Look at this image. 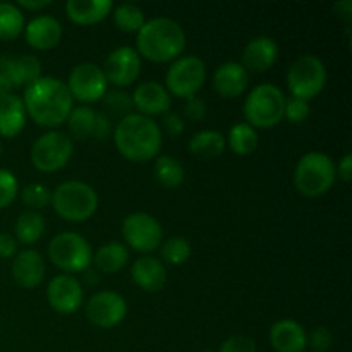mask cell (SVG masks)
I'll return each mask as SVG.
<instances>
[{
    "label": "cell",
    "mask_w": 352,
    "mask_h": 352,
    "mask_svg": "<svg viewBox=\"0 0 352 352\" xmlns=\"http://www.w3.org/2000/svg\"><path fill=\"white\" fill-rule=\"evenodd\" d=\"M23 103L28 116L45 127H58L64 124L74 109V98L69 93L67 85L50 76H41L26 86Z\"/></svg>",
    "instance_id": "6da1fadb"
},
{
    "label": "cell",
    "mask_w": 352,
    "mask_h": 352,
    "mask_svg": "<svg viewBox=\"0 0 352 352\" xmlns=\"http://www.w3.org/2000/svg\"><path fill=\"white\" fill-rule=\"evenodd\" d=\"M113 143L127 160H151L162 148L160 127L151 117L133 112L120 119L116 126Z\"/></svg>",
    "instance_id": "7a4b0ae2"
},
{
    "label": "cell",
    "mask_w": 352,
    "mask_h": 352,
    "mask_svg": "<svg viewBox=\"0 0 352 352\" xmlns=\"http://www.w3.org/2000/svg\"><path fill=\"white\" fill-rule=\"evenodd\" d=\"M136 45L140 57L143 55L151 62H170L184 52L186 33L170 17H155L138 31Z\"/></svg>",
    "instance_id": "3957f363"
},
{
    "label": "cell",
    "mask_w": 352,
    "mask_h": 352,
    "mask_svg": "<svg viewBox=\"0 0 352 352\" xmlns=\"http://www.w3.org/2000/svg\"><path fill=\"white\" fill-rule=\"evenodd\" d=\"M337 177L332 158L320 151H309L299 158L294 168V186L306 198H320L330 191Z\"/></svg>",
    "instance_id": "277c9868"
},
{
    "label": "cell",
    "mask_w": 352,
    "mask_h": 352,
    "mask_svg": "<svg viewBox=\"0 0 352 352\" xmlns=\"http://www.w3.org/2000/svg\"><path fill=\"white\" fill-rule=\"evenodd\" d=\"M52 205L58 217L69 222H85L95 215L98 196L89 184L82 181L62 182L52 191Z\"/></svg>",
    "instance_id": "5b68a950"
},
{
    "label": "cell",
    "mask_w": 352,
    "mask_h": 352,
    "mask_svg": "<svg viewBox=\"0 0 352 352\" xmlns=\"http://www.w3.org/2000/svg\"><path fill=\"white\" fill-rule=\"evenodd\" d=\"M285 96L278 86L263 82L251 89L244 102V117L254 129H270L284 119Z\"/></svg>",
    "instance_id": "8992f818"
},
{
    "label": "cell",
    "mask_w": 352,
    "mask_h": 352,
    "mask_svg": "<svg viewBox=\"0 0 352 352\" xmlns=\"http://www.w3.org/2000/svg\"><path fill=\"white\" fill-rule=\"evenodd\" d=\"M325 85L327 67L316 55H301L289 67L287 86L294 98L309 102L322 93Z\"/></svg>",
    "instance_id": "52a82bcc"
},
{
    "label": "cell",
    "mask_w": 352,
    "mask_h": 352,
    "mask_svg": "<svg viewBox=\"0 0 352 352\" xmlns=\"http://www.w3.org/2000/svg\"><path fill=\"white\" fill-rule=\"evenodd\" d=\"M48 256L52 263L67 275L86 272L91 265V246L76 232H60L50 241Z\"/></svg>",
    "instance_id": "ba28073f"
},
{
    "label": "cell",
    "mask_w": 352,
    "mask_h": 352,
    "mask_svg": "<svg viewBox=\"0 0 352 352\" xmlns=\"http://www.w3.org/2000/svg\"><path fill=\"white\" fill-rule=\"evenodd\" d=\"M74 153V143L60 131L41 134L31 146V164L41 172H57L64 168Z\"/></svg>",
    "instance_id": "9c48e42d"
},
{
    "label": "cell",
    "mask_w": 352,
    "mask_h": 352,
    "mask_svg": "<svg viewBox=\"0 0 352 352\" xmlns=\"http://www.w3.org/2000/svg\"><path fill=\"white\" fill-rule=\"evenodd\" d=\"M206 79L205 62L195 55H184L172 62L165 76V85L170 95L179 98H191L203 88Z\"/></svg>",
    "instance_id": "30bf717a"
},
{
    "label": "cell",
    "mask_w": 352,
    "mask_h": 352,
    "mask_svg": "<svg viewBox=\"0 0 352 352\" xmlns=\"http://www.w3.org/2000/svg\"><path fill=\"white\" fill-rule=\"evenodd\" d=\"M122 236L127 246L140 253H153L158 250L164 237V229L155 217L148 213H131L122 222Z\"/></svg>",
    "instance_id": "8fae6325"
},
{
    "label": "cell",
    "mask_w": 352,
    "mask_h": 352,
    "mask_svg": "<svg viewBox=\"0 0 352 352\" xmlns=\"http://www.w3.org/2000/svg\"><path fill=\"white\" fill-rule=\"evenodd\" d=\"M67 89L72 98L85 103L98 102L107 93V78L102 67L91 62L76 65L67 79Z\"/></svg>",
    "instance_id": "7c38bea8"
},
{
    "label": "cell",
    "mask_w": 352,
    "mask_h": 352,
    "mask_svg": "<svg viewBox=\"0 0 352 352\" xmlns=\"http://www.w3.org/2000/svg\"><path fill=\"white\" fill-rule=\"evenodd\" d=\"M127 315V302L119 292L100 291L86 302V318L98 329H113Z\"/></svg>",
    "instance_id": "4fadbf2b"
},
{
    "label": "cell",
    "mask_w": 352,
    "mask_h": 352,
    "mask_svg": "<svg viewBox=\"0 0 352 352\" xmlns=\"http://www.w3.org/2000/svg\"><path fill=\"white\" fill-rule=\"evenodd\" d=\"M107 82L116 86H129L141 72V57L133 47H119L110 52L103 64Z\"/></svg>",
    "instance_id": "5bb4252c"
},
{
    "label": "cell",
    "mask_w": 352,
    "mask_h": 352,
    "mask_svg": "<svg viewBox=\"0 0 352 352\" xmlns=\"http://www.w3.org/2000/svg\"><path fill=\"white\" fill-rule=\"evenodd\" d=\"M82 287L72 275L62 274L50 280L47 287V301L60 315H72L82 305Z\"/></svg>",
    "instance_id": "9a60e30c"
},
{
    "label": "cell",
    "mask_w": 352,
    "mask_h": 352,
    "mask_svg": "<svg viewBox=\"0 0 352 352\" xmlns=\"http://www.w3.org/2000/svg\"><path fill=\"white\" fill-rule=\"evenodd\" d=\"M62 24L54 16H36L24 28V36L30 47L36 50H50L62 40Z\"/></svg>",
    "instance_id": "2e32d148"
},
{
    "label": "cell",
    "mask_w": 352,
    "mask_h": 352,
    "mask_svg": "<svg viewBox=\"0 0 352 352\" xmlns=\"http://www.w3.org/2000/svg\"><path fill=\"white\" fill-rule=\"evenodd\" d=\"M133 105L140 110L141 116H160L170 109V93L157 81L141 82L133 95Z\"/></svg>",
    "instance_id": "e0dca14e"
},
{
    "label": "cell",
    "mask_w": 352,
    "mask_h": 352,
    "mask_svg": "<svg viewBox=\"0 0 352 352\" xmlns=\"http://www.w3.org/2000/svg\"><path fill=\"white\" fill-rule=\"evenodd\" d=\"M45 261L34 250H23L12 261V277L23 289H34L45 278Z\"/></svg>",
    "instance_id": "ac0fdd59"
},
{
    "label": "cell",
    "mask_w": 352,
    "mask_h": 352,
    "mask_svg": "<svg viewBox=\"0 0 352 352\" xmlns=\"http://www.w3.org/2000/svg\"><path fill=\"white\" fill-rule=\"evenodd\" d=\"M243 67L251 72H265L275 64L278 57V45L270 36H256L244 47Z\"/></svg>",
    "instance_id": "d6986e66"
},
{
    "label": "cell",
    "mask_w": 352,
    "mask_h": 352,
    "mask_svg": "<svg viewBox=\"0 0 352 352\" xmlns=\"http://www.w3.org/2000/svg\"><path fill=\"white\" fill-rule=\"evenodd\" d=\"M250 82V74L239 62H223L213 74V89L222 98H237Z\"/></svg>",
    "instance_id": "ffe728a7"
},
{
    "label": "cell",
    "mask_w": 352,
    "mask_h": 352,
    "mask_svg": "<svg viewBox=\"0 0 352 352\" xmlns=\"http://www.w3.org/2000/svg\"><path fill=\"white\" fill-rule=\"evenodd\" d=\"M270 344L277 352H302L308 346V333L294 320H280L270 329Z\"/></svg>",
    "instance_id": "44dd1931"
},
{
    "label": "cell",
    "mask_w": 352,
    "mask_h": 352,
    "mask_svg": "<svg viewBox=\"0 0 352 352\" xmlns=\"http://www.w3.org/2000/svg\"><path fill=\"white\" fill-rule=\"evenodd\" d=\"M134 284L146 292H158L167 282V270L160 260L153 256H143L134 261L131 268Z\"/></svg>",
    "instance_id": "7402d4cb"
},
{
    "label": "cell",
    "mask_w": 352,
    "mask_h": 352,
    "mask_svg": "<svg viewBox=\"0 0 352 352\" xmlns=\"http://www.w3.org/2000/svg\"><path fill=\"white\" fill-rule=\"evenodd\" d=\"M26 126L23 98L14 93L0 96V136L16 138Z\"/></svg>",
    "instance_id": "603a6c76"
},
{
    "label": "cell",
    "mask_w": 352,
    "mask_h": 352,
    "mask_svg": "<svg viewBox=\"0 0 352 352\" xmlns=\"http://www.w3.org/2000/svg\"><path fill=\"white\" fill-rule=\"evenodd\" d=\"M112 0H69L65 12L76 24H96L112 14Z\"/></svg>",
    "instance_id": "cb8c5ba5"
},
{
    "label": "cell",
    "mask_w": 352,
    "mask_h": 352,
    "mask_svg": "<svg viewBox=\"0 0 352 352\" xmlns=\"http://www.w3.org/2000/svg\"><path fill=\"white\" fill-rule=\"evenodd\" d=\"M96 268H98L102 274H117L119 270H122L124 267L129 261V250H127L126 244L117 243V241H110V243L102 244V246L96 250L95 258Z\"/></svg>",
    "instance_id": "d4e9b609"
},
{
    "label": "cell",
    "mask_w": 352,
    "mask_h": 352,
    "mask_svg": "<svg viewBox=\"0 0 352 352\" xmlns=\"http://www.w3.org/2000/svg\"><path fill=\"white\" fill-rule=\"evenodd\" d=\"M226 138L219 131L203 129L198 131L189 141V151L199 158H217L226 150Z\"/></svg>",
    "instance_id": "484cf974"
},
{
    "label": "cell",
    "mask_w": 352,
    "mask_h": 352,
    "mask_svg": "<svg viewBox=\"0 0 352 352\" xmlns=\"http://www.w3.org/2000/svg\"><path fill=\"white\" fill-rule=\"evenodd\" d=\"M153 175L160 186H164L167 189H175L184 182L186 170L177 158L162 155L155 162Z\"/></svg>",
    "instance_id": "4316f807"
},
{
    "label": "cell",
    "mask_w": 352,
    "mask_h": 352,
    "mask_svg": "<svg viewBox=\"0 0 352 352\" xmlns=\"http://www.w3.org/2000/svg\"><path fill=\"white\" fill-rule=\"evenodd\" d=\"M16 237L23 244H33L41 239L45 234V219L38 212L28 210L17 217L16 222Z\"/></svg>",
    "instance_id": "83f0119b"
},
{
    "label": "cell",
    "mask_w": 352,
    "mask_h": 352,
    "mask_svg": "<svg viewBox=\"0 0 352 352\" xmlns=\"http://www.w3.org/2000/svg\"><path fill=\"white\" fill-rule=\"evenodd\" d=\"M96 122V112L89 107H74L67 117L69 133L74 140L85 141L93 136Z\"/></svg>",
    "instance_id": "f1b7e54d"
},
{
    "label": "cell",
    "mask_w": 352,
    "mask_h": 352,
    "mask_svg": "<svg viewBox=\"0 0 352 352\" xmlns=\"http://www.w3.org/2000/svg\"><path fill=\"white\" fill-rule=\"evenodd\" d=\"M229 146L236 155H251L258 148V133L248 122H237L229 131Z\"/></svg>",
    "instance_id": "f546056e"
},
{
    "label": "cell",
    "mask_w": 352,
    "mask_h": 352,
    "mask_svg": "<svg viewBox=\"0 0 352 352\" xmlns=\"http://www.w3.org/2000/svg\"><path fill=\"white\" fill-rule=\"evenodd\" d=\"M113 23L119 28L120 31H126V33H138V31L143 28V24L146 23L144 19V12L141 10V7H138L136 3L124 2L120 6L113 7L112 9Z\"/></svg>",
    "instance_id": "4dcf8cb0"
},
{
    "label": "cell",
    "mask_w": 352,
    "mask_h": 352,
    "mask_svg": "<svg viewBox=\"0 0 352 352\" xmlns=\"http://www.w3.org/2000/svg\"><path fill=\"white\" fill-rule=\"evenodd\" d=\"M24 30V16L16 3L0 2V40H14Z\"/></svg>",
    "instance_id": "1f68e13d"
},
{
    "label": "cell",
    "mask_w": 352,
    "mask_h": 352,
    "mask_svg": "<svg viewBox=\"0 0 352 352\" xmlns=\"http://www.w3.org/2000/svg\"><path fill=\"white\" fill-rule=\"evenodd\" d=\"M12 72L16 88L21 86H30L36 79L41 78V62L34 55H21V57H12Z\"/></svg>",
    "instance_id": "d6a6232c"
},
{
    "label": "cell",
    "mask_w": 352,
    "mask_h": 352,
    "mask_svg": "<svg viewBox=\"0 0 352 352\" xmlns=\"http://www.w3.org/2000/svg\"><path fill=\"white\" fill-rule=\"evenodd\" d=\"M160 253L164 261L170 265H182L189 260L191 256V244L184 237H168L160 248Z\"/></svg>",
    "instance_id": "836d02e7"
},
{
    "label": "cell",
    "mask_w": 352,
    "mask_h": 352,
    "mask_svg": "<svg viewBox=\"0 0 352 352\" xmlns=\"http://www.w3.org/2000/svg\"><path fill=\"white\" fill-rule=\"evenodd\" d=\"M21 196H23L24 205L33 212L45 208L48 203H52V191L45 184H38V182L24 186Z\"/></svg>",
    "instance_id": "e575fe53"
},
{
    "label": "cell",
    "mask_w": 352,
    "mask_h": 352,
    "mask_svg": "<svg viewBox=\"0 0 352 352\" xmlns=\"http://www.w3.org/2000/svg\"><path fill=\"white\" fill-rule=\"evenodd\" d=\"M103 105L107 107L110 113H116L124 119L126 116L133 113V96L120 89H113V91H107L103 95Z\"/></svg>",
    "instance_id": "d590c367"
},
{
    "label": "cell",
    "mask_w": 352,
    "mask_h": 352,
    "mask_svg": "<svg viewBox=\"0 0 352 352\" xmlns=\"http://www.w3.org/2000/svg\"><path fill=\"white\" fill-rule=\"evenodd\" d=\"M19 192V184L12 172L0 168V210L7 208L16 199Z\"/></svg>",
    "instance_id": "8d00e7d4"
},
{
    "label": "cell",
    "mask_w": 352,
    "mask_h": 352,
    "mask_svg": "<svg viewBox=\"0 0 352 352\" xmlns=\"http://www.w3.org/2000/svg\"><path fill=\"white\" fill-rule=\"evenodd\" d=\"M309 112H311V109H309V103L306 102V100L294 98V96H291L289 100L285 98L284 117L291 124L305 122V120L309 117Z\"/></svg>",
    "instance_id": "74e56055"
},
{
    "label": "cell",
    "mask_w": 352,
    "mask_h": 352,
    "mask_svg": "<svg viewBox=\"0 0 352 352\" xmlns=\"http://www.w3.org/2000/svg\"><path fill=\"white\" fill-rule=\"evenodd\" d=\"M219 352H256V344L246 336H232L223 340Z\"/></svg>",
    "instance_id": "f35d334b"
},
{
    "label": "cell",
    "mask_w": 352,
    "mask_h": 352,
    "mask_svg": "<svg viewBox=\"0 0 352 352\" xmlns=\"http://www.w3.org/2000/svg\"><path fill=\"white\" fill-rule=\"evenodd\" d=\"M311 347L316 352H325L332 347V332L327 327H316L311 332Z\"/></svg>",
    "instance_id": "ab89813d"
},
{
    "label": "cell",
    "mask_w": 352,
    "mask_h": 352,
    "mask_svg": "<svg viewBox=\"0 0 352 352\" xmlns=\"http://www.w3.org/2000/svg\"><path fill=\"white\" fill-rule=\"evenodd\" d=\"M184 116L188 117V119L195 120V122L203 120L206 116V103L203 102L199 96H191V98H186Z\"/></svg>",
    "instance_id": "60d3db41"
},
{
    "label": "cell",
    "mask_w": 352,
    "mask_h": 352,
    "mask_svg": "<svg viewBox=\"0 0 352 352\" xmlns=\"http://www.w3.org/2000/svg\"><path fill=\"white\" fill-rule=\"evenodd\" d=\"M164 127L170 136H179L184 131V120L177 112H167L164 117Z\"/></svg>",
    "instance_id": "b9f144b4"
},
{
    "label": "cell",
    "mask_w": 352,
    "mask_h": 352,
    "mask_svg": "<svg viewBox=\"0 0 352 352\" xmlns=\"http://www.w3.org/2000/svg\"><path fill=\"white\" fill-rule=\"evenodd\" d=\"M110 131H112V122H110V117L105 113H96V122H95V131H93V136L96 140H105L110 136Z\"/></svg>",
    "instance_id": "7bdbcfd3"
},
{
    "label": "cell",
    "mask_w": 352,
    "mask_h": 352,
    "mask_svg": "<svg viewBox=\"0 0 352 352\" xmlns=\"http://www.w3.org/2000/svg\"><path fill=\"white\" fill-rule=\"evenodd\" d=\"M17 254V241L10 234H0V258H12Z\"/></svg>",
    "instance_id": "ee69618b"
},
{
    "label": "cell",
    "mask_w": 352,
    "mask_h": 352,
    "mask_svg": "<svg viewBox=\"0 0 352 352\" xmlns=\"http://www.w3.org/2000/svg\"><path fill=\"white\" fill-rule=\"evenodd\" d=\"M333 10H336V14L340 19L346 21V23L349 24L352 19V0H339V2L333 6Z\"/></svg>",
    "instance_id": "f6af8a7d"
},
{
    "label": "cell",
    "mask_w": 352,
    "mask_h": 352,
    "mask_svg": "<svg viewBox=\"0 0 352 352\" xmlns=\"http://www.w3.org/2000/svg\"><path fill=\"white\" fill-rule=\"evenodd\" d=\"M351 172H352V155L347 153L344 155L342 160L339 162V177L342 179L344 182H349Z\"/></svg>",
    "instance_id": "bcb514c9"
},
{
    "label": "cell",
    "mask_w": 352,
    "mask_h": 352,
    "mask_svg": "<svg viewBox=\"0 0 352 352\" xmlns=\"http://www.w3.org/2000/svg\"><path fill=\"white\" fill-rule=\"evenodd\" d=\"M52 6V0H19L17 2V7H23V9H45V7Z\"/></svg>",
    "instance_id": "7dc6e473"
},
{
    "label": "cell",
    "mask_w": 352,
    "mask_h": 352,
    "mask_svg": "<svg viewBox=\"0 0 352 352\" xmlns=\"http://www.w3.org/2000/svg\"><path fill=\"white\" fill-rule=\"evenodd\" d=\"M12 85H10V81L7 79V76L3 74L2 71H0V96H6L9 95L10 91H12Z\"/></svg>",
    "instance_id": "c3c4849f"
},
{
    "label": "cell",
    "mask_w": 352,
    "mask_h": 352,
    "mask_svg": "<svg viewBox=\"0 0 352 352\" xmlns=\"http://www.w3.org/2000/svg\"><path fill=\"white\" fill-rule=\"evenodd\" d=\"M86 282H88V284H96V282H98L96 272H86Z\"/></svg>",
    "instance_id": "681fc988"
},
{
    "label": "cell",
    "mask_w": 352,
    "mask_h": 352,
    "mask_svg": "<svg viewBox=\"0 0 352 352\" xmlns=\"http://www.w3.org/2000/svg\"><path fill=\"white\" fill-rule=\"evenodd\" d=\"M0 153H2V144H0Z\"/></svg>",
    "instance_id": "f907efd6"
},
{
    "label": "cell",
    "mask_w": 352,
    "mask_h": 352,
    "mask_svg": "<svg viewBox=\"0 0 352 352\" xmlns=\"http://www.w3.org/2000/svg\"><path fill=\"white\" fill-rule=\"evenodd\" d=\"M203 352H213V351H203Z\"/></svg>",
    "instance_id": "816d5d0a"
}]
</instances>
